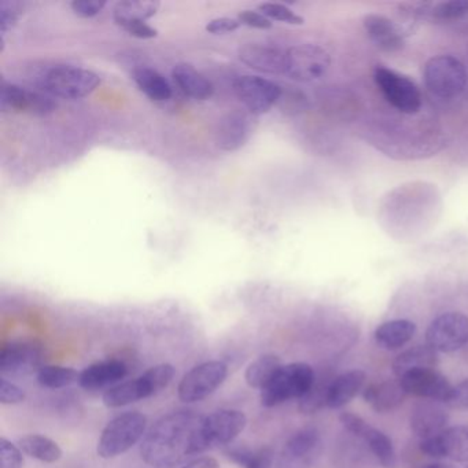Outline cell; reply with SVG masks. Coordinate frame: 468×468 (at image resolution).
Instances as JSON below:
<instances>
[{"mask_svg":"<svg viewBox=\"0 0 468 468\" xmlns=\"http://www.w3.org/2000/svg\"><path fill=\"white\" fill-rule=\"evenodd\" d=\"M204 416L196 410H179L161 416L144 437L141 457L153 468H174L196 451L197 432Z\"/></svg>","mask_w":468,"mask_h":468,"instance_id":"1","label":"cell"},{"mask_svg":"<svg viewBox=\"0 0 468 468\" xmlns=\"http://www.w3.org/2000/svg\"><path fill=\"white\" fill-rule=\"evenodd\" d=\"M174 377L175 367L172 364H158L135 379L108 388L102 397L103 404L109 408H120L149 399L168 388Z\"/></svg>","mask_w":468,"mask_h":468,"instance_id":"2","label":"cell"},{"mask_svg":"<svg viewBox=\"0 0 468 468\" xmlns=\"http://www.w3.org/2000/svg\"><path fill=\"white\" fill-rule=\"evenodd\" d=\"M147 418L138 410L122 413L109 421L98 441L102 459H113L130 451L146 435Z\"/></svg>","mask_w":468,"mask_h":468,"instance_id":"3","label":"cell"},{"mask_svg":"<svg viewBox=\"0 0 468 468\" xmlns=\"http://www.w3.org/2000/svg\"><path fill=\"white\" fill-rule=\"evenodd\" d=\"M316 379L314 368L306 363H290L282 366L267 388L261 390V404L267 408L284 404L290 399H300Z\"/></svg>","mask_w":468,"mask_h":468,"instance_id":"4","label":"cell"},{"mask_svg":"<svg viewBox=\"0 0 468 468\" xmlns=\"http://www.w3.org/2000/svg\"><path fill=\"white\" fill-rule=\"evenodd\" d=\"M248 426V418L242 410H220L204 416L198 432H197L196 454L204 453L210 449L231 443Z\"/></svg>","mask_w":468,"mask_h":468,"instance_id":"5","label":"cell"},{"mask_svg":"<svg viewBox=\"0 0 468 468\" xmlns=\"http://www.w3.org/2000/svg\"><path fill=\"white\" fill-rule=\"evenodd\" d=\"M424 83L435 97L452 100L464 91L467 70L453 56H437L424 65Z\"/></svg>","mask_w":468,"mask_h":468,"instance_id":"6","label":"cell"},{"mask_svg":"<svg viewBox=\"0 0 468 468\" xmlns=\"http://www.w3.org/2000/svg\"><path fill=\"white\" fill-rule=\"evenodd\" d=\"M97 73L83 68L58 65L51 68L45 78L43 86L54 97L64 100H81L91 95L101 86Z\"/></svg>","mask_w":468,"mask_h":468,"instance_id":"7","label":"cell"},{"mask_svg":"<svg viewBox=\"0 0 468 468\" xmlns=\"http://www.w3.org/2000/svg\"><path fill=\"white\" fill-rule=\"evenodd\" d=\"M227 374L229 367L223 361H205L183 377L177 386V396L187 404L202 401L223 385Z\"/></svg>","mask_w":468,"mask_h":468,"instance_id":"8","label":"cell"},{"mask_svg":"<svg viewBox=\"0 0 468 468\" xmlns=\"http://www.w3.org/2000/svg\"><path fill=\"white\" fill-rule=\"evenodd\" d=\"M374 79L378 89L394 109L404 114L418 113L421 108V94L410 79L383 67L375 69Z\"/></svg>","mask_w":468,"mask_h":468,"instance_id":"9","label":"cell"},{"mask_svg":"<svg viewBox=\"0 0 468 468\" xmlns=\"http://www.w3.org/2000/svg\"><path fill=\"white\" fill-rule=\"evenodd\" d=\"M426 341L435 352L452 353L468 344V317L460 312H448L432 320L426 331Z\"/></svg>","mask_w":468,"mask_h":468,"instance_id":"10","label":"cell"},{"mask_svg":"<svg viewBox=\"0 0 468 468\" xmlns=\"http://www.w3.org/2000/svg\"><path fill=\"white\" fill-rule=\"evenodd\" d=\"M331 65L324 48L314 45H300L286 51V73L292 80L311 83L323 78Z\"/></svg>","mask_w":468,"mask_h":468,"instance_id":"11","label":"cell"},{"mask_svg":"<svg viewBox=\"0 0 468 468\" xmlns=\"http://www.w3.org/2000/svg\"><path fill=\"white\" fill-rule=\"evenodd\" d=\"M322 449L320 432L314 427H303L284 443L276 468H311L319 459Z\"/></svg>","mask_w":468,"mask_h":468,"instance_id":"12","label":"cell"},{"mask_svg":"<svg viewBox=\"0 0 468 468\" xmlns=\"http://www.w3.org/2000/svg\"><path fill=\"white\" fill-rule=\"evenodd\" d=\"M42 363V347L35 342H10L0 350V374L4 378L29 377L40 371Z\"/></svg>","mask_w":468,"mask_h":468,"instance_id":"13","label":"cell"},{"mask_svg":"<svg viewBox=\"0 0 468 468\" xmlns=\"http://www.w3.org/2000/svg\"><path fill=\"white\" fill-rule=\"evenodd\" d=\"M234 91L246 111L260 116L267 113L281 100V87L259 76H240L234 81Z\"/></svg>","mask_w":468,"mask_h":468,"instance_id":"14","label":"cell"},{"mask_svg":"<svg viewBox=\"0 0 468 468\" xmlns=\"http://www.w3.org/2000/svg\"><path fill=\"white\" fill-rule=\"evenodd\" d=\"M339 421L347 431L361 438L368 445L383 468H397L396 449L385 432L375 429L371 424L367 423L361 416L352 412L341 413Z\"/></svg>","mask_w":468,"mask_h":468,"instance_id":"15","label":"cell"},{"mask_svg":"<svg viewBox=\"0 0 468 468\" xmlns=\"http://www.w3.org/2000/svg\"><path fill=\"white\" fill-rule=\"evenodd\" d=\"M420 451L434 459L453 460L457 463H468V426H452L437 437L421 440Z\"/></svg>","mask_w":468,"mask_h":468,"instance_id":"16","label":"cell"},{"mask_svg":"<svg viewBox=\"0 0 468 468\" xmlns=\"http://www.w3.org/2000/svg\"><path fill=\"white\" fill-rule=\"evenodd\" d=\"M0 109L13 113H32L46 116L56 109L53 101L39 92L29 91L16 84L4 83L0 87Z\"/></svg>","mask_w":468,"mask_h":468,"instance_id":"17","label":"cell"},{"mask_svg":"<svg viewBox=\"0 0 468 468\" xmlns=\"http://www.w3.org/2000/svg\"><path fill=\"white\" fill-rule=\"evenodd\" d=\"M399 380L407 394L438 402L448 401L453 388L451 382L435 368L410 372Z\"/></svg>","mask_w":468,"mask_h":468,"instance_id":"18","label":"cell"},{"mask_svg":"<svg viewBox=\"0 0 468 468\" xmlns=\"http://www.w3.org/2000/svg\"><path fill=\"white\" fill-rule=\"evenodd\" d=\"M256 114L249 111H234L221 120L218 144L224 152H235L245 146L257 127Z\"/></svg>","mask_w":468,"mask_h":468,"instance_id":"19","label":"cell"},{"mask_svg":"<svg viewBox=\"0 0 468 468\" xmlns=\"http://www.w3.org/2000/svg\"><path fill=\"white\" fill-rule=\"evenodd\" d=\"M449 415L438 401L423 399L413 405L410 410V426L419 440L437 437L448 429Z\"/></svg>","mask_w":468,"mask_h":468,"instance_id":"20","label":"cell"},{"mask_svg":"<svg viewBox=\"0 0 468 468\" xmlns=\"http://www.w3.org/2000/svg\"><path fill=\"white\" fill-rule=\"evenodd\" d=\"M239 58L243 64L259 72L271 75L286 73V51L270 45L249 43L239 50Z\"/></svg>","mask_w":468,"mask_h":468,"instance_id":"21","label":"cell"},{"mask_svg":"<svg viewBox=\"0 0 468 468\" xmlns=\"http://www.w3.org/2000/svg\"><path fill=\"white\" fill-rule=\"evenodd\" d=\"M128 374L127 364L120 360L98 361L87 367L79 378V385L84 390H100L112 383L124 379Z\"/></svg>","mask_w":468,"mask_h":468,"instance_id":"22","label":"cell"},{"mask_svg":"<svg viewBox=\"0 0 468 468\" xmlns=\"http://www.w3.org/2000/svg\"><path fill=\"white\" fill-rule=\"evenodd\" d=\"M364 401L371 405L372 410L378 413H388L397 410L404 402L407 391L401 383L396 380L371 383L363 390Z\"/></svg>","mask_w":468,"mask_h":468,"instance_id":"23","label":"cell"},{"mask_svg":"<svg viewBox=\"0 0 468 468\" xmlns=\"http://www.w3.org/2000/svg\"><path fill=\"white\" fill-rule=\"evenodd\" d=\"M367 375L361 369H350L334 378L328 388L327 407L339 410L349 404L366 385Z\"/></svg>","mask_w":468,"mask_h":468,"instance_id":"24","label":"cell"},{"mask_svg":"<svg viewBox=\"0 0 468 468\" xmlns=\"http://www.w3.org/2000/svg\"><path fill=\"white\" fill-rule=\"evenodd\" d=\"M364 28H366L369 39L382 50L393 53L404 46V39H402L401 32L397 28L396 24L383 16H367L364 18Z\"/></svg>","mask_w":468,"mask_h":468,"instance_id":"25","label":"cell"},{"mask_svg":"<svg viewBox=\"0 0 468 468\" xmlns=\"http://www.w3.org/2000/svg\"><path fill=\"white\" fill-rule=\"evenodd\" d=\"M438 364L437 352L429 345H416L399 353L394 358L391 368L397 378H402L410 372L420 369H434Z\"/></svg>","mask_w":468,"mask_h":468,"instance_id":"26","label":"cell"},{"mask_svg":"<svg viewBox=\"0 0 468 468\" xmlns=\"http://www.w3.org/2000/svg\"><path fill=\"white\" fill-rule=\"evenodd\" d=\"M172 78L180 91L193 100H209L215 91L212 83L196 68L188 64H177L172 70Z\"/></svg>","mask_w":468,"mask_h":468,"instance_id":"27","label":"cell"},{"mask_svg":"<svg viewBox=\"0 0 468 468\" xmlns=\"http://www.w3.org/2000/svg\"><path fill=\"white\" fill-rule=\"evenodd\" d=\"M416 333V324L410 320L396 319L383 323L375 330V342L385 350H397L407 345Z\"/></svg>","mask_w":468,"mask_h":468,"instance_id":"28","label":"cell"},{"mask_svg":"<svg viewBox=\"0 0 468 468\" xmlns=\"http://www.w3.org/2000/svg\"><path fill=\"white\" fill-rule=\"evenodd\" d=\"M160 6V2L152 0H124L114 7L113 18L122 28L127 24L146 23L157 15Z\"/></svg>","mask_w":468,"mask_h":468,"instance_id":"29","label":"cell"},{"mask_svg":"<svg viewBox=\"0 0 468 468\" xmlns=\"http://www.w3.org/2000/svg\"><path fill=\"white\" fill-rule=\"evenodd\" d=\"M18 446L27 456L39 462L57 463L62 457V449L58 443L42 434L24 435L18 440Z\"/></svg>","mask_w":468,"mask_h":468,"instance_id":"30","label":"cell"},{"mask_svg":"<svg viewBox=\"0 0 468 468\" xmlns=\"http://www.w3.org/2000/svg\"><path fill=\"white\" fill-rule=\"evenodd\" d=\"M133 80L139 90L155 102H164L172 97V86L157 70L150 68H139L133 72Z\"/></svg>","mask_w":468,"mask_h":468,"instance_id":"31","label":"cell"},{"mask_svg":"<svg viewBox=\"0 0 468 468\" xmlns=\"http://www.w3.org/2000/svg\"><path fill=\"white\" fill-rule=\"evenodd\" d=\"M281 358L276 355H262L259 358L249 364L245 372V380L250 388H267L268 383L275 377L276 372L281 369Z\"/></svg>","mask_w":468,"mask_h":468,"instance_id":"32","label":"cell"},{"mask_svg":"<svg viewBox=\"0 0 468 468\" xmlns=\"http://www.w3.org/2000/svg\"><path fill=\"white\" fill-rule=\"evenodd\" d=\"M224 453L242 468H272L273 465V452L270 448L250 451L245 446H229Z\"/></svg>","mask_w":468,"mask_h":468,"instance_id":"33","label":"cell"},{"mask_svg":"<svg viewBox=\"0 0 468 468\" xmlns=\"http://www.w3.org/2000/svg\"><path fill=\"white\" fill-rule=\"evenodd\" d=\"M334 378L322 375L314 379L312 388L303 394L298 402V408L301 412L311 415V413L319 412L323 408L327 407L328 388Z\"/></svg>","mask_w":468,"mask_h":468,"instance_id":"34","label":"cell"},{"mask_svg":"<svg viewBox=\"0 0 468 468\" xmlns=\"http://www.w3.org/2000/svg\"><path fill=\"white\" fill-rule=\"evenodd\" d=\"M80 374L72 367L43 366L37 372V382L46 388H64L79 382Z\"/></svg>","mask_w":468,"mask_h":468,"instance_id":"35","label":"cell"},{"mask_svg":"<svg viewBox=\"0 0 468 468\" xmlns=\"http://www.w3.org/2000/svg\"><path fill=\"white\" fill-rule=\"evenodd\" d=\"M468 15V0H449L434 5L429 16L435 21H453Z\"/></svg>","mask_w":468,"mask_h":468,"instance_id":"36","label":"cell"},{"mask_svg":"<svg viewBox=\"0 0 468 468\" xmlns=\"http://www.w3.org/2000/svg\"><path fill=\"white\" fill-rule=\"evenodd\" d=\"M260 13L270 20L281 21L290 26H303V18L295 15L292 9L281 4H262L259 6Z\"/></svg>","mask_w":468,"mask_h":468,"instance_id":"37","label":"cell"},{"mask_svg":"<svg viewBox=\"0 0 468 468\" xmlns=\"http://www.w3.org/2000/svg\"><path fill=\"white\" fill-rule=\"evenodd\" d=\"M23 451L7 438H0V468H23Z\"/></svg>","mask_w":468,"mask_h":468,"instance_id":"38","label":"cell"},{"mask_svg":"<svg viewBox=\"0 0 468 468\" xmlns=\"http://www.w3.org/2000/svg\"><path fill=\"white\" fill-rule=\"evenodd\" d=\"M21 4L18 2H0V32L2 37L6 35L10 29L15 28L20 18Z\"/></svg>","mask_w":468,"mask_h":468,"instance_id":"39","label":"cell"},{"mask_svg":"<svg viewBox=\"0 0 468 468\" xmlns=\"http://www.w3.org/2000/svg\"><path fill=\"white\" fill-rule=\"evenodd\" d=\"M27 393L20 386L13 383L7 378L0 379V402L4 405H17L26 401Z\"/></svg>","mask_w":468,"mask_h":468,"instance_id":"40","label":"cell"},{"mask_svg":"<svg viewBox=\"0 0 468 468\" xmlns=\"http://www.w3.org/2000/svg\"><path fill=\"white\" fill-rule=\"evenodd\" d=\"M105 6L106 2H103V0H75L70 5L73 13L79 16V17L83 18L95 17V16L102 12Z\"/></svg>","mask_w":468,"mask_h":468,"instance_id":"41","label":"cell"},{"mask_svg":"<svg viewBox=\"0 0 468 468\" xmlns=\"http://www.w3.org/2000/svg\"><path fill=\"white\" fill-rule=\"evenodd\" d=\"M445 404L453 410H468V378L452 388L451 396Z\"/></svg>","mask_w":468,"mask_h":468,"instance_id":"42","label":"cell"},{"mask_svg":"<svg viewBox=\"0 0 468 468\" xmlns=\"http://www.w3.org/2000/svg\"><path fill=\"white\" fill-rule=\"evenodd\" d=\"M240 27H242V23L238 18L221 17L210 21L207 26V31L212 35H227L232 34Z\"/></svg>","mask_w":468,"mask_h":468,"instance_id":"43","label":"cell"},{"mask_svg":"<svg viewBox=\"0 0 468 468\" xmlns=\"http://www.w3.org/2000/svg\"><path fill=\"white\" fill-rule=\"evenodd\" d=\"M238 20L242 23V26L250 27V28L257 29H270L272 28V23L270 18L265 17L262 13L251 12V10H245L238 16Z\"/></svg>","mask_w":468,"mask_h":468,"instance_id":"44","label":"cell"},{"mask_svg":"<svg viewBox=\"0 0 468 468\" xmlns=\"http://www.w3.org/2000/svg\"><path fill=\"white\" fill-rule=\"evenodd\" d=\"M122 29L128 32L131 37H138V39H153L158 35V32L152 27L147 26L146 23L127 24V26L122 27Z\"/></svg>","mask_w":468,"mask_h":468,"instance_id":"45","label":"cell"},{"mask_svg":"<svg viewBox=\"0 0 468 468\" xmlns=\"http://www.w3.org/2000/svg\"><path fill=\"white\" fill-rule=\"evenodd\" d=\"M180 468H220L218 460L213 457H198V459L191 460L187 464Z\"/></svg>","mask_w":468,"mask_h":468,"instance_id":"46","label":"cell"},{"mask_svg":"<svg viewBox=\"0 0 468 468\" xmlns=\"http://www.w3.org/2000/svg\"><path fill=\"white\" fill-rule=\"evenodd\" d=\"M421 468H453L451 464L446 463H430V464L423 465Z\"/></svg>","mask_w":468,"mask_h":468,"instance_id":"47","label":"cell"},{"mask_svg":"<svg viewBox=\"0 0 468 468\" xmlns=\"http://www.w3.org/2000/svg\"><path fill=\"white\" fill-rule=\"evenodd\" d=\"M468 468V467H467Z\"/></svg>","mask_w":468,"mask_h":468,"instance_id":"48","label":"cell"}]
</instances>
